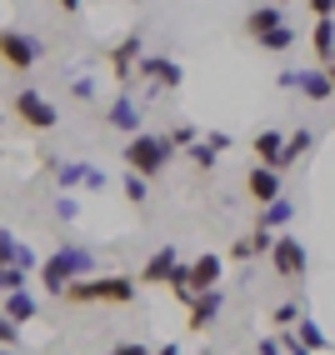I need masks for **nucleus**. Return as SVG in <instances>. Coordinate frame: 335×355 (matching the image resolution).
<instances>
[{
    "mask_svg": "<svg viewBox=\"0 0 335 355\" xmlns=\"http://www.w3.org/2000/svg\"><path fill=\"white\" fill-rule=\"evenodd\" d=\"M40 291L45 295H65V286H76V280H85V275H101V255H95L90 245H80V241H65L60 250H51L40 260Z\"/></svg>",
    "mask_w": 335,
    "mask_h": 355,
    "instance_id": "nucleus-1",
    "label": "nucleus"
},
{
    "mask_svg": "<svg viewBox=\"0 0 335 355\" xmlns=\"http://www.w3.org/2000/svg\"><path fill=\"white\" fill-rule=\"evenodd\" d=\"M65 305H130L135 300V275H85L65 286Z\"/></svg>",
    "mask_w": 335,
    "mask_h": 355,
    "instance_id": "nucleus-2",
    "label": "nucleus"
},
{
    "mask_svg": "<svg viewBox=\"0 0 335 355\" xmlns=\"http://www.w3.org/2000/svg\"><path fill=\"white\" fill-rule=\"evenodd\" d=\"M121 155H126V171H130V175H140V180L165 175V171H171V160H175V150L165 146V135H151V130L130 135Z\"/></svg>",
    "mask_w": 335,
    "mask_h": 355,
    "instance_id": "nucleus-3",
    "label": "nucleus"
},
{
    "mask_svg": "<svg viewBox=\"0 0 335 355\" xmlns=\"http://www.w3.org/2000/svg\"><path fill=\"white\" fill-rule=\"evenodd\" d=\"M10 115H15V121L26 125V130H40V135L60 125V110H55V101H45L40 90H31V85L10 96Z\"/></svg>",
    "mask_w": 335,
    "mask_h": 355,
    "instance_id": "nucleus-4",
    "label": "nucleus"
},
{
    "mask_svg": "<svg viewBox=\"0 0 335 355\" xmlns=\"http://www.w3.org/2000/svg\"><path fill=\"white\" fill-rule=\"evenodd\" d=\"M0 60H6L15 76H26L31 65L45 60V40L40 35H26V31H0Z\"/></svg>",
    "mask_w": 335,
    "mask_h": 355,
    "instance_id": "nucleus-5",
    "label": "nucleus"
},
{
    "mask_svg": "<svg viewBox=\"0 0 335 355\" xmlns=\"http://www.w3.org/2000/svg\"><path fill=\"white\" fill-rule=\"evenodd\" d=\"M270 270L280 275V280H291V286H300L305 280V270H310V255H305V245H300V235H275V245H270Z\"/></svg>",
    "mask_w": 335,
    "mask_h": 355,
    "instance_id": "nucleus-6",
    "label": "nucleus"
},
{
    "mask_svg": "<svg viewBox=\"0 0 335 355\" xmlns=\"http://www.w3.org/2000/svg\"><path fill=\"white\" fill-rule=\"evenodd\" d=\"M135 76L146 80V85H155V90H180L185 65H180V60H171V55H140Z\"/></svg>",
    "mask_w": 335,
    "mask_h": 355,
    "instance_id": "nucleus-7",
    "label": "nucleus"
},
{
    "mask_svg": "<svg viewBox=\"0 0 335 355\" xmlns=\"http://www.w3.org/2000/svg\"><path fill=\"white\" fill-rule=\"evenodd\" d=\"M105 125H110V130H121L126 140L146 130V115H140V101L130 96V90H121V96L105 105Z\"/></svg>",
    "mask_w": 335,
    "mask_h": 355,
    "instance_id": "nucleus-8",
    "label": "nucleus"
},
{
    "mask_svg": "<svg viewBox=\"0 0 335 355\" xmlns=\"http://www.w3.org/2000/svg\"><path fill=\"white\" fill-rule=\"evenodd\" d=\"M140 55H146V51H140V31L121 35V40L110 45V76L121 80V85H130V80H135V65H140Z\"/></svg>",
    "mask_w": 335,
    "mask_h": 355,
    "instance_id": "nucleus-9",
    "label": "nucleus"
},
{
    "mask_svg": "<svg viewBox=\"0 0 335 355\" xmlns=\"http://www.w3.org/2000/svg\"><path fill=\"white\" fill-rule=\"evenodd\" d=\"M275 85H280V90H300L305 101H330V96H335L330 80H325V70H280Z\"/></svg>",
    "mask_w": 335,
    "mask_h": 355,
    "instance_id": "nucleus-10",
    "label": "nucleus"
},
{
    "mask_svg": "<svg viewBox=\"0 0 335 355\" xmlns=\"http://www.w3.org/2000/svg\"><path fill=\"white\" fill-rule=\"evenodd\" d=\"M221 275H225V266H221V255H196V260H185V286L190 291H221Z\"/></svg>",
    "mask_w": 335,
    "mask_h": 355,
    "instance_id": "nucleus-11",
    "label": "nucleus"
},
{
    "mask_svg": "<svg viewBox=\"0 0 335 355\" xmlns=\"http://www.w3.org/2000/svg\"><path fill=\"white\" fill-rule=\"evenodd\" d=\"M185 311H190V320H185L190 330H210L215 320H221V311H225V291H200Z\"/></svg>",
    "mask_w": 335,
    "mask_h": 355,
    "instance_id": "nucleus-12",
    "label": "nucleus"
},
{
    "mask_svg": "<svg viewBox=\"0 0 335 355\" xmlns=\"http://www.w3.org/2000/svg\"><path fill=\"white\" fill-rule=\"evenodd\" d=\"M0 266H15V270H40V255L26 245V241H20V235L15 230H0Z\"/></svg>",
    "mask_w": 335,
    "mask_h": 355,
    "instance_id": "nucleus-13",
    "label": "nucleus"
},
{
    "mask_svg": "<svg viewBox=\"0 0 335 355\" xmlns=\"http://www.w3.org/2000/svg\"><path fill=\"white\" fill-rule=\"evenodd\" d=\"M175 266H180V250H175V245L151 250V255H146V266H140V286H165Z\"/></svg>",
    "mask_w": 335,
    "mask_h": 355,
    "instance_id": "nucleus-14",
    "label": "nucleus"
},
{
    "mask_svg": "<svg viewBox=\"0 0 335 355\" xmlns=\"http://www.w3.org/2000/svg\"><path fill=\"white\" fill-rule=\"evenodd\" d=\"M246 191H250V200H255V205H270V200H280V196H285V185H280V175L270 171V165H250Z\"/></svg>",
    "mask_w": 335,
    "mask_h": 355,
    "instance_id": "nucleus-15",
    "label": "nucleus"
},
{
    "mask_svg": "<svg viewBox=\"0 0 335 355\" xmlns=\"http://www.w3.org/2000/svg\"><path fill=\"white\" fill-rule=\"evenodd\" d=\"M0 315H6L10 325H31L35 315H40V300H35V291L26 286V291H10L6 300H0Z\"/></svg>",
    "mask_w": 335,
    "mask_h": 355,
    "instance_id": "nucleus-16",
    "label": "nucleus"
},
{
    "mask_svg": "<svg viewBox=\"0 0 335 355\" xmlns=\"http://www.w3.org/2000/svg\"><path fill=\"white\" fill-rule=\"evenodd\" d=\"M85 165L90 160H55V155H45V171L55 175V185L70 196V191H80V180H85Z\"/></svg>",
    "mask_w": 335,
    "mask_h": 355,
    "instance_id": "nucleus-17",
    "label": "nucleus"
},
{
    "mask_svg": "<svg viewBox=\"0 0 335 355\" xmlns=\"http://www.w3.org/2000/svg\"><path fill=\"white\" fill-rule=\"evenodd\" d=\"M310 146H316V135H310L305 125H300V130H291V135H285V150H280V160L270 165V171H275V175H285L300 155H310Z\"/></svg>",
    "mask_w": 335,
    "mask_h": 355,
    "instance_id": "nucleus-18",
    "label": "nucleus"
},
{
    "mask_svg": "<svg viewBox=\"0 0 335 355\" xmlns=\"http://www.w3.org/2000/svg\"><path fill=\"white\" fill-rule=\"evenodd\" d=\"M275 26H285V10H280V6H250V15H246V35H250V40L270 35Z\"/></svg>",
    "mask_w": 335,
    "mask_h": 355,
    "instance_id": "nucleus-19",
    "label": "nucleus"
},
{
    "mask_svg": "<svg viewBox=\"0 0 335 355\" xmlns=\"http://www.w3.org/2000/svg\"><path fill=\"white\" fill-rule=\"evenodd\" d=\"M291 220H295V200H291V196H280V200H270V205H260V220H255V225L280 235V230L291 225Z\"/></svg>",
    "mask_w": 335,
    "mask_h": 355,
    "instance_id": "nucleus-20",
    "label": "nucleus"
},
{
    "mask_svg": "<svg viewBox=\"0 0 335 355\" xmlns=\"http://www.w3.org/2000/svg\"><path fill=\"white\" fill-rule=\"evenodd\" d=\"M250 150L260 155L255 165H275L280 150H285V135H280V130H255V135H250Z\"/></svg>",
    "mask_w": 335,
    "mask_h": 355,
    "instance_id": "nucleus-21",
    "label": "nucleus"
},
{
    "mask_svg": "<svg viewBox=\"0 0 335 355\" xmlns=\"http://www.w3.org/2000/svg\"><path fill=\"white\" fill-rule=\"evenodd\" d=\"M291 336H295V345H305L310 355H316V350H330V340H325V330H320L316 320H310V315H300V325L291 330Z\"/></svg>",
    "mask_w": 335,
    "mask_h": 355,
    "instance_id": "nucleus-22",
    "label": "nucleus"
},
{
    "mask_svg": "<svg viewBox=\"0 0 335 355\" xmlns=\"http://www.w3.org/2000/svg\"><path fill=\"white\" fill-rule=\"evenodd\" d=\"M310 51H316L325 65L335 60V20H316V31H310Z\"/></svg>",
    "mask_w": 335,
    "mask_h": 355,
    "instance_id": "nucleus-23",
    "label": "nucleus"
},
{
    "mask_svg": "<svg viewBox=\"0 0 335 355\" xmlns=\"http://www.w3.org/2000/svg\"><path fill=\"white\" fill-rule=\"evenodd\" d=\"M295 40H300V31H295V26H275L270 35H260L255 45H260V51H270V55H285Z\"/></svg>",
    "mask_w": 335,
    "mask_h": 355,
    "instance_id": "nucleus-24",
    "label": "nucleus"
},
{
    "mask_svg": "<svg viewBox=\"0 0 335 355\" xmlns=\"http://www.w3.org/2000/svg\"><path fill=\"white\" fill-rule=\"evenodd\" d=\"M300 315H305V305H300V300H280L275 311H270L275 330H295V325H300Z\"/></svg>",
    "mask_w": 335,
    "mask_h": 355,
    "instance_id": "nucleus-25",
    "label": "nucleus"
},
{
    "mask_svg": "<svg viewBox=\"0 0 335 355\" xmlns=\"http://www.w3.org/2000/svg\"><path fill=\"white\" fill-rule=\"evenodd\" d=\"M196 140H200V130H196V125H185V121L165 130V146H171V150H190Z\"/></svg>",
    "mask_w": 335,
    "mask_h": 355,
    "instance_id": "nucleus-26",
    "label": "nucleus"
},
{
    "mask_svg": "<svg viewBox=\"0 0 335 355\" xmlns=\"http://www.w3.org/2000/svg\"><path fill=\"white\" fill-rule=\"evenodd\" d=\"M185 160H190V165H196V171H215V165H221V155H215V150L205 146V140H196V146H190V150H185Z\"/></svg>",
    "mask_w": 335,
    "mask_h": 355,
    "instance_id": "nucleus-27",
    "label": "nucleus"
},
{
    "mask_svg": "<svg viewBox=\"0 0 335 355\" xmlns=\"http://www.w3.org/2000/svg\"><path fill=\"white\" fill-rule=\"evenodd\" d=\"M121 191H126V200H130V205H146V200H151V180H140V175H130V171H126Z\"/></svg>",
    "mask_w": 335,
    "mask_h": 355,
    "instance_id": "nucleus-28",
    "label": "nucleus"
},
{
    "mask_svg": "<svg viewBox=\"0 0 335 355\" xmlns=\"http://www.w3.org/2000/svg\"><path fill=\"white\" fill-rule=\"evenodd\" d=\"M55 220H65V225L80 220V196H65V191H60V196H55Z\"/></svg>",
    "mask_w": 335,
    "mask_h": 355,
    "instance_id": "nucleus-29",
    "label": "nucleus"
},
{
    "mask_svg": "<svg viewBox=\"0 0 335 355\" xmlns=\"http://www.w3.org/2000/svg\"><path fill=\"white\" fill-rule=\"evenodd\" d=\"M26 280H31V270H15V266H0V291H26Z\"/></svg>",
    "mask_w": 335,
    "mask_h": 355,
    "instance_id": "nucleus-30",
    "label": "nucleus"
},
{
    "mask_svg": "<svg viewBox=\"0 0 335 355\" xmlns=\"http://www.w3.org/2000/svg\"><path fill=\"white\" fill-rule=\"evenodd\" d=\"M200 140H205V146H210V150H215V155H225V150H230V146H235V140H230V130H205V135H200Z\"/></svg>",
    "mask_w": 335,
    "mask_h": 355,
    "instance_id": "nucleus-31",
    "label": "nucleus"
},
{
    "mask_svg": "<svg viewBox=\"0 0 335 355\" xmlns=\"http://www.w3.org/2000/svg\"><path fill=\"white\" fill-rule=\"evenodd\" d=\"M270 245H275V230H260V225H255V230H250V250H255V255H270Z\"/></svg>",
    "mask_w": 335,
    "mask_h": 355,
    "instance_id": "nucleus-32",
    "label": "nucleus"
},
{
    "mask_svg": "<svg viewBox=\"0 0 335 355\" xmlns=\"http://www.w3.org/2000/svg\"><path fill=\"white\" fill-rule=\"evenodd\" d=\"M70 96H76V101H95V76H76V80H70Z\"/></svg>",
    "mask_w": 335,
    "mask_h": 355,
    "instance_id": "nucleus-33",
    "label": "nucleus"
},
{
    "mask_svg": "<svg viewBox=\"0 0 335 355\" xmlns=\"http://www.w3.org/2000/svg\"><path fill=\"white\" fill-rule=\"evenodd\" d=\"M80 191H105V171H101V165H85V180H80Z\"/></svg>",
    "mask_w": 335,
    "mask_h": 355,
    "instance_id": "nucleus-34",
    "label": "nucleus"
},
{
    "mask_svg": "<svg viewBox=\"0 0 335 355\" xmlns=\"http://www.w3.org/2000/svg\"><path fill=\"white\" fill-rule=\"evenodd\" d=\"M0 345H26L20 340V325H10L6 315H0Z\"/></svg>",
    "mask_w": 335,
    "mask_h": 355,
    "instance_id": "nucleus-35",
    "label": "nucleus"
},
{
    "mask_svg": "<svg viewBox=\"0 0 335 355\" xmlns=\"http://www.w3.org/2000/svg\"><path fill=\"white\" fill-rule=\"evenodd\" d=\"M305 6H310L316 20H335V0H305Z\"/></svg>",
    "mask_w": 335,
    "mask_h": 355,
    "instance_id": "nucleus-36",
    "label": "nucleus"
},
{
    "mask_svg": "<svg viewBox=\"0 0 335 355\" xmlns=\"http://www.w3.org/2000/svg\"><path fill=\"white\" fill-rule=\"evenodd\" d=\"M110 355H151V345H146V340H121Z\"/></svg>",
    "mask_w": 335,
    "mask_h": 355,
    "instance_id": "nucleus-37",
    "label": "nucleus"
},
{
    "mask_svg": "<svg viewBox=\"0 0 335 355\" xmlns=\"http://www.w3.org/2000/svg\"><path fill=\"white\" fill-rule=\"evenodd\" d=\"M230 260H250L255 250H250V235H246V241H230V250H225Z\"/></svg>",
    "mask_w": 335,
    "mask_h": 355,
    "instance_id": "nucleus-38",
    "label": "nucleus"
},
{
    "mask_svg": "<svg viewBox=\"0 0 335 355\" xmlns=\"http://www.w3.org/2000/svg\"><path fill=\"white\" fill-rule=\"evenodd\" d=\"M55 6H60V10H65V15H76V10H80V6H85V0H55Z\"/></svg>",
    "mask_w": 335,
    "mask_h": 355,
    "instance_id": "nucleus-39",
    "label": "nucleus"
},
{
    "mask_svg": "<svg viewBox=\"0 0 335 355\" xmlns=\"http://www.w3.org/2000/svg\"><path fill=\"white\" fill-rule=\"evenodd\" d=\"M0 355H31L26 345H0Z\"/></svg>",
    "mask_w": 335,
    "mask_h": 355,
    "instance_id": "nucleus-40",
    "label": "nucleus"
},
{
    "mask_svg": "<svg viewBox=\"0 0 335 355\" xmlns=\"http://www.w3.org/2000/svg\"><path fill=\"white\" fill-rule=\"evenodd\" d=\"M151 355H180V345L171 340V345H160V350H151Z\"/></svg>",
    "mask_w": 335,
    "mask_h": 355,
    "instance_id": "nucleus-41",
    "label": "nucleus"
},
{
    "mask_svg": "<svg viewBox=\"0 0 335 355\" xmlns=\"http://www.w3.org/2000/svg\"><path fill=\"white\" fill-rule=\"evenodd\" d=\"M325 80H330V90H335V60H330V65H325Z\"/></svg>",
    "mask_w": 335,
    "mask_h": 355,
    "instance_id": "nucleus-42",
    "label": "nucleus"
},
{
    "mask_svg": "<svg viewBox=\"0 0 335 355\" xmlns=\"http://www.w3.org/2000/svg\"><path fill=\"white\" fill-rule=\"evenodd\" d=\"M0 121H6V115H0Z\"/></svg>",
    "mask_w": 335,
    "mask_h": 355,
    "instance_id": "nucleus-43",
    "label": "nucleus"
}]
</instances>
